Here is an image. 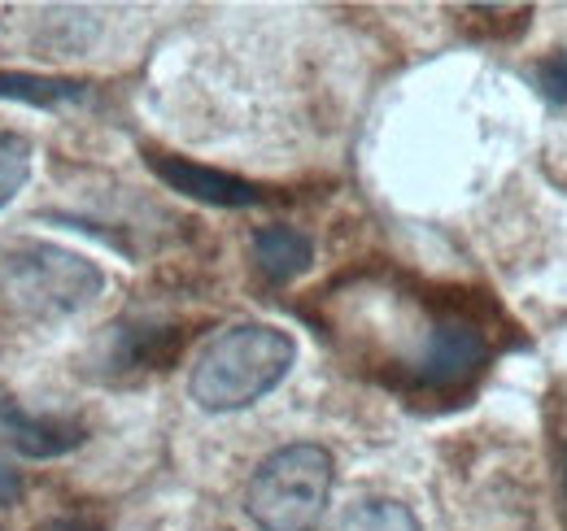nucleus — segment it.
<instances>
[{"label":"nucleus","instance_id":"12","mask_svg":"<svg viewBox=\"0 0 567 531\" xmlns=\"http://www.w3.org/2000/svg\"><path fill=\"white\" fill-rule=\"evenodd\" d=\"M44 531H101V528L87 523V519H58V523H49Z\"/></svg>","mask_w":567,"mask_h":531},{"label":"nucleus","instance_id":"10","mask_svg":"<svg viewBox=\"0 0 567 531\" xmlns=\"http://www.w3.org/2000/svg\"><path fill=\"white\" fill-rule=\"evenodd\" d=\"M546 96L550 101H567V62L546 66Z\"/></svg>","mask_w":567,"mask_h":531},{"label":"nucleus","instance_id":"2","mask_svg":"<svg viewBox=\"0 0 567 531\" xmlns=\"http://www.w3.org/2000/svg\"><path fill=\"white\" fill-rule=\"evenodd\" d=\"M96 262L79 258L62 244L13 240L0 249V296L27 319H62L83 310L101 292Z\"/></svg>","mask_w":567,"mask_h":531},{"label":"nucleus","instance_id":"1","mask_svg":"<svg viewBox=\"0 0 567 531\" xmlns=\"http://www.w3.org/2000/svg\"><path fill=\"white\" fill-rule=\"evenodd\" d=\"M292 362H297V344L288 332L271 323H240L231 332L214 335L202 348L188 393L210 414L245 409L267 397L271 388H280Z\"/></svg>","mask_w":567,"mask_h":531},{"label":"nucleus","instance_id":"4","mask_svg":"<svg viewBox=\"0 0 567 531\" xmlns=\"http://www.w3.org/2000/svg\"><path fill=\"white\" fill-rule=\"evenodd\" d=\"M153 170L184 197L206 200V205H227V209H245V205H258L262 192L236 175H223V170H210V166H193L184 157H148Z\"/></svg>","mask_w":567,"mask_h":531},{"label":"nucleus","instance_id":"6","mask_svg":"<svg viewBox=\"0 0 567 531\" xmlns=\"http://www.w3.org/2000/svg\"><path fill=\"white\" fill-rule=\"evenodd\" d=\"M310 258H315V244H310V236L297 231V227H262V231L254 236V262H258V270H262L271 283L297 279V274L310 266Z\"/></svg>","mask_w":567,"mask_h":531},{"label":"nucleus","instance_id":"7","mask_svg":"<svg viewBox=\"0 0 567 531\" xmlns=\"http://www.w3.org/2000/svg\"><path fill=\"white\" fill-rule=\"evenodd\" d=\"M337 531H420V519L402 506V501H389V497H362L354 501Z\"/></svg>","mask_w":567,"mask_h":531},{"label":"nucleus","instance_id":"9","mask_svg":"<svg viewBox=\"0 0 567 531\" xmlns=\"http://www.w3.org/2000/svg\"><path fill=\"white\" fill-rule=\"evenodd\" d=\"M0 96H18V101H35V105H53V101L83 96V87H79V83H44V79H27V74H0Z\"/></svg>","mask_w":567,"mask_h":531},{"label":"nucleus","instance_id":"11","mask_svg":"<svg viewBox=\"0 0 567 531\" xmlns=\"http://www.w3.org/2000/svg\"><path fill=\"white\" fill-rule=\"evenodd\" d=\"M18 492H22L18 470H9V466L0 462V510H4V506H13V501H18Z\"/></svg>","mask_w":567,"mask_h":531},{"label":"nucleus","instance_id":"5","mask_svg":"<svg viewBox=\"0 0 567 531\" xmlns=\"http://www.w3.org/2000/svg\"><path fill=\"white\" fill-rule=\"evenodd\" d=\"M0 423L9 427L18 454H27V458H58V454H71L74 445L83 440V423H74V418H35L13 400H0Z\"/></svg>","mask_w":567,"mask_h":531},{"label":"nucleus","instance_id":"13","mask_svg":"<svg viewBox=\"0 0 567 531\" xmlns=\"http://www.w3.org/2000/svg\"><path fill=\"white\" fill-rule=\"evenodd\" d=\"M564 466H567V458H564ZM564 479H567V470H564Z\"/></svg>","mask_w":567,"mask_h":531},{"label":"nucleus","instance_id":"3","mask_svg":"<svg viewBox=\"0 0 567 531\" xmlns=\"http://www.w3.org/2000/svg\"><path fill=\"white\" fill-rule=\"evenodd\" d=\"M332 497V454L323 445H288L249 479L245 510L262 531H315Z\"/></svg>","mask_w":567,"mask_h":531},{"label":"nucleus","instance_id":"8","mask_svg":"<svg viewBox=\"0 0 567 531\" xmlns=\"http://www.w3.org/2000/svg\"><path fill=\"white\" fill-rule=\"evenodd\" d=\"M31 175V144L22 132L0 127V209L27 188Z\"/></svg>","mask_w":567,"mask_h":531}]
</instances>
